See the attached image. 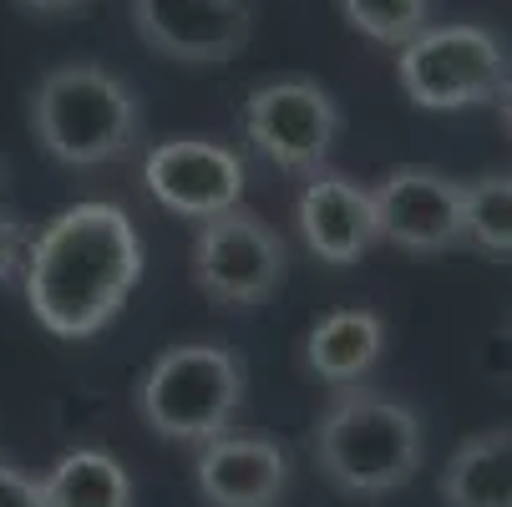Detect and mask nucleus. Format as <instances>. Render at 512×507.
Wrapping results in <instances>:
<instances>
[{"mask_svg":"<svg viewBox=\"0 0 512 507\" xmlns=\"http://www.w3.org/2000/svg\"><path fill=\"white\" fill-rule=\"evenodd\" d=\"M142 279V239L117 203H71L26 244L21 284L56 340L102 335Z\"/></svg>","mask_w":512,"mask_h":507,"instance_id":"f257e3e1","label":"nucleus"},{"mask_svg":"<svg viewBox=\"0 0 512 507\" xmlns=\"http://www.w3.org/2000/svg\"><path fill=\"white\" fill-rule=\"evenodd\" d=\"M421 457V416L406 401H391L365 386H345L315 426V462L350 497L401 492L421 472Z\"/></svg>","mask_w":512,"mask_h":507,"instance_id":"f03ea898","label":"nucleus"},{"mask_svg":"<svg viewBox=\"0 0 512 507\" xmlns=\"http://www.w3.org/2000/svg\"><path fill=\"white\" fill-rule=\"evenodd\" d=\"M31 132L66 168H102L132 153L142 107L122 77L92 61L51 66L31 87Z\"/></svg>","mask_w":512,"mask_h":507,"instance_id":"7ed1b4c3","label":"nucleus"},{"mask_svg":"<svg viewBox=\"0 0 512 507\" xmlns=\"http://www.w3.org/2000/svg\"><path fill=\"white\" fill-rule=\"evenodd\" d=\"M239 406H244V360L213 340L163 350L137 386V411L148 431L188 447L224 437Z\"/></svg>","mask_w":512,"mask_h":507,"instance_id":"20e7f679","label":"nucleus"},{"mask_svg":"<svg viewBox=\"0 0 512 507\" xmlns=\"http://www.w3.org/2000/svg\"><path fill=\"white\" fill-rule=\"evenodd\" d=\"M507 77V51L487 26H426L401 46L396 82L421 112L487 107Z\"/></svg>","mask_w":512,"mask_h":507,"instance_id":"39448f33","label":"nucleus"},{"mask_svg":"<svg viewBox=\"0 0 512 507\" xmlns=\"http://www.w3.org/2000/svg\"><path fill=\"white\" fill-rule=\"evenodd\" d=\"M193 284L218 305V310H259L279 295L284 284V239L259 219L254 208H229L213 213L193 234Z\"/></svg>","mask_w":512,"mask_h":507,"instance_id":"423d86ee","label":"nucleus"},{"mask_svg":"<svg viewBox=\"0 0 512 507\" xmlns=\"http://www.w3.org/2000/svg\"><path fill=\"white\" fill-rule=\"evenodd\" d=\"M244 132L274 168L315 178L325 173V158L340 137V107L310 77H279L249 92Z\"/></svg>","mask_w":512,"mask_h":507,"instance_id":"0eeeda50","label":"nucleus"},{"mask_svg":"<svg viewBox=\"0 0 512 507\" xmlns=\"http://www.w3.org/2000/svg\"><path fill=\"white\" fill-rule=\"evenodd\" d=\"M142 183L168 213L203 224L213 213H229L244 203L249 168L234 148L213 137H168L142 163Z\"/></svg>","mask_w":512,"mask_h":507,"instance_id":"6e6552de","label":"nucleus"},{"mask_svg":"<svg viewBox=\"0 0 512 507\" xmlns=\"http://www.w3.org/2000/svg\"><path fill=\"white\" fill-rule=\"evenodd\" d=\"M132 26L158 56L183 66H224L249 41V0H132Z\"/></svg>","mask_w":512,"mask_h":507,"instance_id":"1a4fd4ad","label":"nucleus"},{"mask_svg":"<svg viewBox=\"0 0 512 507\" xmlns=\"http://www.w3.org/2000/svg\"><path fill=\"white\" fill-rule=\"evenodd\" d=\"M376 229L396 249L411 254H442L467 244L462 229V183L442 178L436 168H396L371 188Z\"/></svg>","mask_w":512,"mask_h":507,"instance_id":"9d476101","label":"nucleus"},{"mask_svg":"<svg viewBox=\"0 0 512 507\" xmlns=\"http://www.w3.org/2000/svg\"><path fill=\"white\" fill-rule=\"evenodd\" d=\"M193 487L208 507H279L289 487V452L269 437H213L198 447Z\"/></svg>","mask_w":512,"mask_h":507,"instance_id":"9b49d317","label":"nucleus"},{"mask_svg":"<svg viewBox=\"0 0 512 507\" xmlns=\"http://www.w3.org/2000/svg\"><path fill=\"white\" fill-rule=\"evenodd\" d=\"M300 239L325 264H355L381 239L371 188L350 183L345 173H315L300 193Z\"/></svg>","mask_w":512,"mask_h":507,"instance_id":"f8f14e48","label":"nucleus"},{"mask_svg":"<svg viewBox=\"0 0 512 507\" xmlns=\"http://www.w3.org/2000/svg\"><path fill=\"white\" fill-rule=\"evenodd\" d=\"M386 350V320L376 310H330L310 325L305 335V366L325 381V386H355L376 371V360Z\"/></svg>","mask_w":512,"mask_h":507,"instance_id":"ddd939ff","label":"nucleus"},{"mask_svg":"<svg viewBox=\"0 0 512 507\" xmlns=\"http://www.w3.org/2000/svg\"><path fill=\"white\" fill-rule=\"evenodd\" d=\"M447 507H512V426H492L462 442L442 467Z\"/></svg>","mask_w":512,"mask_h":507,"instance_id":"4468645a","label":"nucleus"},{"mask_svg":"<svg viewBox=\"0 0 512 507\" xmlns=\"http://www.w3.org/2000/svg\"><path fill=\"white\" fill-rule=\"evenodd\" d=\"M41 492H46V507H132L137 497L127 467L97 447L61 452L51 472L41 477Z\"/></svg>","mask_w":512,"mask_h":507,"instance_id":"2eb2a0df","label":"nucleus"},{"mask_svg":"<svg viewBox=\"0 0 512 507\" xmlns=\"http://www.w3.org/2000/svg\"><path fill=\"white\" fill-rule=\"evenodd\" d=\"M462 229L492 259H512V173L462 183Z\"/></svg>","mask_w":512,"mask_h":507,"instance_id":"dca6fc26","label":"nucleus"},{"mask_svg":"<svg viewBox=\"0 0 512 507\" xmlns=\"http://www.w3.org/2000/svg\"><path fill=\"white\" fill-rule=\"evenodd\" d=\"M345 21L381 46H406L431 26V0H340Z\"/></svg>","mask_w":512,"mask_h":507,"instance_id":"f3484780","label":"nucleus"},{"mask_svg":"<svg viewBox=\"0 0 512 507\" xmlns=\"http://www.w3.org/2000/svg\"><path fill=\"white\" fill-rule=\"evenodd\" d=\"M26 264V224L11 208H0V284H11Z\"/></svg>","mask_w":512,"mask_h":507,"instance_id":"a211bd4d","label":"nucleus"},{"mask_svg":"<svg viewBox=\"0 0 512 507\" xmlns=\"http://www.w3.org/2000/svg\"><path fill=\"white\" fill-rule=\"evenodd\" d=\"M0 507H46V492L36 477H26L21 467L0 462Z\"/></svg>","mask_w":512,"mask_h":507,"instance_id":"6ab92c4d","label":"nucleus"},{"mask_svg":"<svg viewBox=\"0 0 512 507\" xmlns=\"http://www.w3.org/2000/svg\"><path fill=\"white\" fill-rule=\"evenodd\" d=\"M482 366H487V376H497V381H512V325L487 345V355H482Z\"/></svg>","mask_w":512,"mask_h":507,"instance_id":"aec40b11","label":"nucleus"},{"mask_svg":"<svg viewBox=\"0 0 512 507\" xmlns=\"http://www.w3.org/2000/svg\"><path fill=\"white\" fill-rule=\"evenodd\" d=\"M16 6L36 11V16H61V11H77L82 0H16Z\"/></svg>","mask_w":512,"mask_h":507,"instance_id":"412c9836","label":"nucleus"},{"mask_svg":"<svg viewBox=\"0 0 512 507\" xmlns=\"http://www.w3.org/2000/svg\"><path fill=\"white\" fill-rule=\"evenodd\" d=\"M492 107L502 112V127L512 132V66H507V77H502V87H497V97H492Z\"/></svg>","mask_w":512,"mask_h":507,"instance_id":"4be33fe9","label":"nucleus"}]
</instances>
